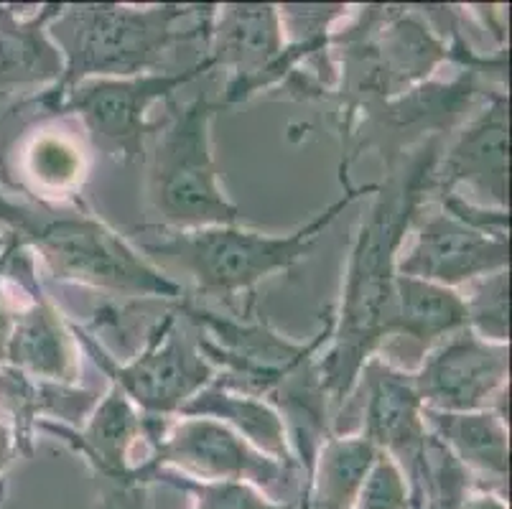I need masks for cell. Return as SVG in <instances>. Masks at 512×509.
<instances>
[{"label": "cell", "instance_id": "8fae6325", "mask_svg": "<svg viewBox=\"0 0 512 509\" xmlns=\"http://www.w3.org/2000/svg\"><path fill=\"white\" fill-rule=\"evenodd\" d=\"M505 268H510V237L479 230L449 212L431 214L395 265L398 275L454 291Z\"/></svg>", "mask_w": 512, "mask_h": 509}, {"label": "cell", "instance_id": "5bb4252c", "mask_svg": "<svg viewBox=\"0 0 512 509\" xmlns=\"http://www.w3.org/2000/svg\"><path fill=\"white\" fill-rule=\"evenodd\" d=\"M39 428L54 433L74 454L82 456L97 479L136 487L130 484V474L138 469L136 448L146 441V428L136 405L115 385H110L105 398L97 400L85 428H67L49 420H41Z\"/></svg>", "mask_w": 512, "mask_h": 509}, {"label": "cell", "instance_id": "9c48e42d", "mask_svg": "<svg viewBox=\"0 0 512 509\" xmlns=\"http://www.w3.org/2000/svg\"><path fill=\"white\" fill-rule=\"evenodd\" d=\"M209 62L232 69L222 105L248 100L291 72L301 56L327 46V36L286 46V26L276 6L235 3L222 6L209 21Z\"/></svg>", "mask_w": 512, "mask_h": 509}, {"label": "cell", "instance_id": "4316f807", "mask_svg": "<svg viewBox=\"0 0 512 509\" xmlns=\"http://www.w3.org/2000/svg\"><path fill=\"white\" fill-rule=\"evenodd\" d=\"M3 497H6V482H0V502H3Z\"/></svg>", "mask_w": 512, "mask_h": 509}, {"label": "cell", "instance_id": "8992f818", "mask_svg": "<svg viewBox=\"0 0 512 509\" xmlns=\"http://www.w3.org/2000/svg\"><path fill=\"white\" fill-rule=\"evenodd\" d=\"M143 428L148 459L130 474V484L146 489L151 471L169 469L194 482L250 484L273 502L288 504L283 497L293 479L291 466L260 454L220 420L202 415H179L176 420L143 415Z\"/></svg>", "mask_w": 512, "mask_h": 509}, {"label": "cell", "instance_id": "cb8c5ba5", "mask_svg": "<svg viewBox=\"0 0 512 509\" xmlns=\"http://www.w3.org/2000/svg\"><path fill=\"white\" fill-rule=\"evenodd\" d=\"M352 509H413V492L408 476L393 456L380 451L367 471Z\"/></svg>", "mask_w": 512, "mask_h": 509}, {"label": "cell", "instance_id": "7402d4cb", "mask_svg": "<svg viewBox=\"0 0 512 509\" xmlns=\"http://www.w3.org/2000/svg\"><path fill=\"white\" fill-rule=\"evenodd\" d=\"M166 484L192 497V509H299V502H273L250 484L194 482L169 469H156L146 476L148 484Z\"/></svg>", "mask_w": 512, "mask_h": 509}, {"label": "cell", "instance_id": "30bf717a", "mask_svg": "<svg viewBox=\"0 0 512 509\" xmlns=\"http://www.w3.org/2000/svg\"><path fill=\"white\" fill-rule=\"evenodd\" d=\"M510 344L487 342L469 326L441 339L416 372H411L418 400L426 410L474 413L497 410L507 420L510 398Z\"/></svg>", "mask_w": 512, "mask_h": 509}, {"label": "cell", "instance_id": "52a82bcc", "mask_svg": "<svg viewBox=\"0 0 512 509\" xmlns=\"http://www.w3.org/2000/svg\"><path fill=\"white\" fill-rule=\"evenodd\" d=\"M77 342L87 347L110 385L118 387L138 413L146 418L179 415L199 390L214 382L217 367L202 354L197 334L179 324L176 314H166L148 336L146 347L133 362L118 364L85 329L72 326Z\"/></svg>", "mask_w": 512, "mask_h": 509}, {"label": "cell", "instance_id": "e0dca14e", "mask_svg": "<svg viewBox=\"0 0 512 509\" xmlns=\"http://www.w3.org/2000/svg\"><path fill=\"white\" fill-rule=\"evenodd\" d=\"M72 344V326L67 329L64 319L57 314V308L39 293L29 308L13 314L6 362L26 377H39L41 382H57V385H72L79 372Z\"/></svg>", "mask_w": 512, "mask_h": 509}, {"label": "cell", "instance_id": "ba28073f", "mask_svg": "<svg viewBox=\"0 0 512 509\" xmlns=\"http://www.w3.org/2000/svg\"><path fill=\"white\" fill-rule=\"evenodd\" d=\"M214 64L209 56L181 72H153L138 77H102L85 79L62 97L54 100L57 112L79 115L90 138L105 153L118 161L133 163L143 156V140L156 125H148V110L153 102L169 100L197 74L209 72Z\"/></svg>", "mask_w": 512, "mask_h": 509}, {"label": "cell", "instance_id": "4fadbf2b", "mask_svg": "<svg viewBox=\"0 0 512 509\" xmlns=\"http://www.w3.org/2000/svg\"><path fill=\"white\" fill-rule=\"evenodd\" d=\"M360 380H365L367 390L362 436L370 438L377 451L393 456L411 479L428 436L411 372L395 370L385 359L370 357L362 367Z\"/></svg>", "mask_w": 512, "mask_h": 509}, {"label": "cell", "instance_id": "277c9868", "mask_svg": "<svg viewBox=\"0 0 512 509\" xmlns=\"http://www.w3.org/2000/svg\"><path fill=\"white\" fill-rule=\"evenodd\" d=\"M197 11L194 6H62L49 23V36L62 51L64 74L51 92L62 97L85 79L138 77L161 72L164 54L176 41L194 34L176 31V23Z\"/></svg>", "mask_w": 512, "mask_h": 509}, {"label": "cell", "instance_id": "6da1fadb", "mask_svg": "<svg viewBox=\"0 0 512 509\" xmlns=\"http://www.w3.org/2000/svg\"><path fill=\"white\" fill-rule=\"evenodd\" d=\"M441 156V138H428L411 161H390V176L377 186V199L352 245L344 278L342 306L334 316V347L319 359L327 395L344 400L360 380V372L383 342L398 278L400 245L416 219L418 207L431 194V179Z\"/></svg>", "mask_w": 512, "mask_h": 509}, {"label": "cell", "instance_id": "7c38bea8", "mask_svg": "<svg viewBox=\"0 0 512 509\" xmlns=\"http://www.w3.org/2000/svg\"><path fill=\"white\" fill-rule=\"evenodd\" d=\"M507 174H510V100L492 95L490 105L456 135L444 163H436L431 191L449 194L456 186H469L487 207L507 212Z\"/></svg>", "mask_w": 512, "mask_h": 509}, {"label": "cell", "instance_id": "d4e9b609", "mask_svg": "<svg viewBox=\"0 0 512 509\" xmlns=\"http://www.w3.org/2000/svg\"><path fill=\"white\" fill-rule=\"evenodd\" d=\"M462 509H510V507H507V502L502 494L477 492V494H469L467 502L462 504Z\"/></svg>", "mask_w": 512, "mask_h": 509}, {"label": "cell", "instance_id": "484cf974", "mask_svg": "<svg viewBox=\"0 0 512 509\" xmlns=\"http://www.w3.org/2000/svg\"><path fill=\"white\" fill-rule=\"evenodd\" d=\"M18 454V438L11 428L0 426V474L11 466V461Z\"/></svg>", "mask_w": 512, "mask_h": 509}, {"label": "cell", "instance_id": "5b68a950", "mask_svg": "<svg viewBox=\"0 0 512 509\" xmlns=\"http://www.w3.org/2000/svg\"><path fill=\"white\" fill-rule=\"evenodd\" d=\"M222 102L194 97L171 102V115L158 123L148 166V199L161 222L184 230L230 227L242 214L225 194L212 153V118Z\"/></svg>", "mask_w": 512, "mask_h": 509}, {"label": "cell", "instance_id": "ffe728a7", "mask_svg": "<svg viewBox=\"0 0 512 509\" xmlns=\"http://www.w3.org/2000/svg\"><path fill=\"white\" fill-rule=\"evenodd\" d=\"M377 446L357 436H327L316 448L299 509H352L367 471L377 459Z\"/></svg>", "mask_w": 512, "mask_h": 509}, {"label": "cell", "instance_id": "603a6c76", "mask_svg": "<svg viewBox=\"0 0 512 509\" xmlns=\"http://www.w3.org/2000/svg\"><path fill=\"white\" fill-rule=\"evenodd\" d=\"M467 326L482 339L510 344V268L469 283Z\"/></svg>", "mask_w": 512, "mask_h": 509}, {"label": "cell", "instance_id": "ac0fdd59", "mask_svg": "<svg viewBox=\"0 0 512 509\" xmlns=\"http://www.w3.org/2000/svg\"><path fill=\"white\" fill-rule=\"evenodd\" d=\"M179 415H202V418L220 420L235 433H240L250 446L258 448L260 454L271 456L278 464L291 466V469L296 466L286 423L271 400L255 398L248 392L227 390L217 382H209L181 408Z\"/></svg>", "mask_w": 512, "mask_h": 509}, {"label": "cell", "instance_id": "44dd1931", "mask_svg": "<svg viewBox=\"0 0 512 509\" xmlns=\"http://www.w3.org/2000/svg\"><path fill=\"white\" fill-rule=\"evenodd\" d=\"M23 176L39 194L64 199L82 186L87 176L85 148L67 130H39L31 135L21 156Z\"/></svg>", "mask_w": 512, "mask_h": 509}, {"label": "cell", "instance_id": "2e32d148", "mask_svg": "<svg viewBox=\"0 0 512 509\" xmlns=\"http://www.w3.org/2000/svg\"><path fill=\"white\" fill-rule=\"evenodd\" d=\"M426 428L449 448L454 459L479 479L484 489L505 497L510 476V436L507 420L497 410H474V413H439L423 408Z\"/></svg>", "mask_w": 512, "mask_h": 509}, {"label": "cell", "instance_id": "3957f363", "mask_svg": "<svg viewBox=\"0 0 512 509\" xmlns=\"http://www.w3.org/2000/svg\"><path fill=\"white\" fill-rule=\"evenodd\" d=\"M377 186L352 189L347 184L342 199L329 204L324 212L314 214L299 230L286 235H265L245 230L240 224L230 227H207V230L171 232L161 242H148L143 250L151 263H161L169 270H181L194 280L199 293L232 301L240 293H253L260 280L291 270L299 265L324 235L329 224L355 202L360 194H375Z\"/></svg>", "mask_w": 512, "mask_h": 509}, {"label": "cell", "instance_id": "9a60e30c", "mask_svg": "<svg viewBox=\"0 0 512 509\" xmlns=\"http://www.w3.org/2000/svg\"><path fill=\"white\" fill-rule=\"evenodd\" d=\"M467 326V306L464 296L454 288L436 286L428 280L395 278V296L390 319L385 326V336L380 347L385 354H395L385 359L393 364L403 359L408 352H416V367L441 339Z\"/></svg>", "mask_w": 512, "mask_h": 509}, {"label": "cell", "instance_id": "d6986e66", "mask_svg": "<svg viewBox=\"0 0 512 509\" xmlns=\"http://www.w3.org/2000/svg\"><path fill=\"white\" fill-rule=\"evenodd\" d=\"M59 13L62 6H44L39 16L21 21L11 8H0V92L62 79V51L49 36Z\"/></svg>", "mask_w": 512, "mask_h": 509}, {"label": "cell", "instance_id": "7a4b0ae2", "mask_svg": "<svg viewBox=\"0 0 512 509\" xmlns=\"http://www.w3.org/2000/svg\"><path fill=\"white\" fill-rule=\"evenodd\" d=\"M0 219L11 224L26 245L39 252L59 280L97 291L138 298L179 301L181 286L143 258L136 247L87 212L26 207L0 199Z\"/></svg>", "mask_w": 512, "mask_h": 509}]
</instances>
